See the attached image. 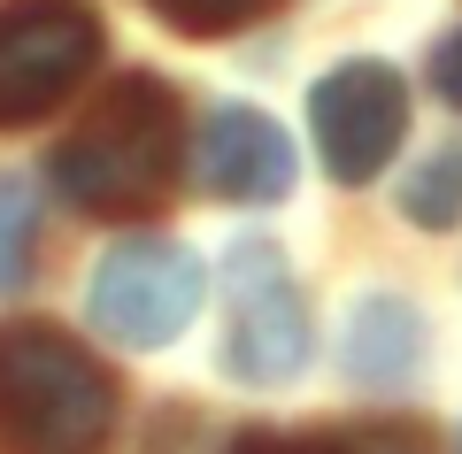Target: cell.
<instances>
[{
    "instance_id": "cell-1",
    "label": "cell",
    "mask_w": 462,
    "mask_h": 454,
    "mask_svg": "<svg viewBox=\"0 0 462 454\" xmlns=\"http://www.w3.org/2000/svg\"><path fill=\"white\" fill-rule=\"evenodd\" d=\"M178 139L185 116L178 93L162 78H116L93 108L78 116V131L54 154V178L69 185V200L93 216H132L147 200H162L178 185Z\"/></svg>"
},
{
    "instance_id": "cell-2",
    "label": "cell",
    "mask_w": 462,
    "mask_h": 454,
    "mask_svg": "<svg viewBox=\"0 0 462 454\" xmlns=\"http://www.w3.org/2000/svg\"><path fill=\"white\" fill-rule=\"evenodd\" d=\"M116 385L78 339L47 324H0V454H100Z\"/></svg>"
},
{
    "instance_id": "cell-3",
    "label": "cell",
    "mask_w": 462,
    "mask_h": 454,
    "mask_svg": "<svg viewBox=\"0 0 462 454\" xmlns=\"http://www.w3.org/2000/svg\"><path fill=\"white\" fill-rule=\"evenodd\" d=\"M100 54V16L85 0H16L0 8V124L62 108Z\"/></svg>"
},
{
    "instance_id": "cell-4",
    "label": "cell",
    "mask_w": 462,
    "mask_h": 454,
    "mask_svg": "<svg viewBox=\"0 0 462 454\" xmlns=\"http://www.w3.org/2000/svg\"><path fill=\"white\" fill-rule=\"evenodd\" d=\"M193 309H200V262L178 239H124L93 270V292H85V316L124 347L185 339Z\"/></svg>"
},
{
    "instance_id": "cell-5",
    "label": "cell",
    "mask_w": 462,
    "mask_h": 454,
    "mask_svg": "<svg viewBox=\"0 0 462 454\" xmlns=\"http://www.w3.org/2000/svg\"><path fill=\"white\" fill-rule=\"evenodd\" d=\"M231 331H224V370L239 385H285L309 362V316H300L293 270L278 262V246H231Z\"/></svg>"
},
{
    "instance_id": "cell-6",
    "label": "cell",
    "mask_w": 462,
    "mask_h": 454,
    "mask_svg": "<svg viewBox=\"0 0 462 454\" xmlns=\"http://www.w3.org/2000/svg\"><path fill=\"white\" fill-rule=\"evenodd\" d=\"M309 124H316V154L339 185H363L385 170V154L409 131V93L385 62H339L316 78L309 93Z\"/></svg>"
},
{
    "instance_id": "cell-7",
    "label": "cell",
    "mask_w": 462,
    "mask_h": 454,
    "mask_svg": "<svg viewBox=\"0 0 462 454\" xmlns=\"http://www.w3.org/2000/svg\"><path fill=\"white\" fill-rule=\"evenodd\" d=\"M193 178L208 185L216 200H278L285 185H293V146H285V131L270 124L263 108L224 100V108L200 124Z\"/></svg>"
},
{
    "instance_id": "cell-8",
    "label": "cell",
    "mask_w": 462,
    "mask_h": 454,
    "mask_svg": "<svg viewBox=\"0 0 462 454\" xmlns=\"http://www.w3.org/2000/svg\"><path fill=\"white\" fill-rule=\"evenodd\" d=\"M339 362H346L355 385H401V377H416V362H424V324H416V309L393 301V292H370L363 309L346 316Z\"/></svg>"
},
{
    "instance_id": "cell-9",
    "label": "cell",
    "mask_w": 462,
    "mask_h": 454,
    "mask_svg": "<svg viewBox=\"0 0 462 454\" xmlns=\"http://www.w3.org/2000/svg\"><path fill=\"white\" fill-rule=\"evenodd\" d=\"M401 216L424 224V231L462 224V131H455L447 146H431L424 162L409 170V185H401Z\"/></svg>"
},
{
    "instance_id": "cell-10",
    "label": "cell",
    "mask_w": 462,
    "mask_h": 454,
    "mask_svg": "<svg viewBox=\"0 0 462 454\" xmlns=\"http://www.w3.org/2000/svg\"><path fill=\"white\" fill-rule=\"evenodd\" d=\"M32 239H39V193L23 178H0V292L32 277Z\"/></svg>"
},
{
    "instance_id": "cell-11",
    "label": "cell",
    "mask_w": 462,
    "mask_h": 454,
    "mask_svg": "<svg viewBox=\"0 0 462 454\" xmlns=\"http://www.w3.org/2000/svg\"><path fill=\"white\" fill-rule=\"evenodd\" d=\"M178 32H231V23H247L263 0H154Z\"/></svg>"
},
{
    "instance_id": "cell-12",
    "label": "cell",
    "mask_w": 462,
    "mask_h": 454,
    "mask_svg": "<svg viewBox=\"0 0 462 454\" xmlns=\"http://www.w3.org/2000/svg\"><path fill=\"white\" fill-rule=\"evenodd\" d=\"M431 93H439L447 108H462V23L431 47Z\"/></svg>"
},
{
    "instance_id": "cell-13",
    "label": "cell",
    "mask_w": 462,
    "mask_h": 454,
    "mask_svg": "<svg viewBox=\"0 0 462 454\" xmlns=\"http://www.w3.org/2000/svg\"><path fill=\"white\" fill-rule=\"evenodd\" d=\"M339 454H424V447H416L409 431H363V439H346Z\"/></svg>"
},
{
    "instance_id": "cell-14",
    "label": "cell",
    "mask_w": 462,
    "mask_h": 454,
    "mask_svg": "<svg viewBox=\"0 0 462 454\" xmlns=\"http://www.w3.org/2000/svg\"><path fill=\"white\" fill-rule=\"evenodd\" d=\"M231 454H339V447H300V439H278V431H247Z\"/></svg>"
}]
</instances>
